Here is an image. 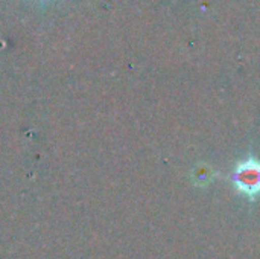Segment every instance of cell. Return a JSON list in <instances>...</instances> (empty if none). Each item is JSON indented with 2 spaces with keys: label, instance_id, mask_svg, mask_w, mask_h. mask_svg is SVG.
Returning a JSON list of instances; mask_svg holds the SVG:
<instances>
[{
  "label": "cell",
  "instance_id": "cell-1",
  "mask_svg": "<svg viewBox=\"0 0 260 259\" xmlns=\"http://www.w3.org/2000/svg\"><path fill=\"white\" fill-rule=\"evenodd\" d=\"M235 188L247 198L260 195V162L257 159H247L235 168L232 174Z\"/></svg>",
  "mask_w": 260,
  "mask_h": 259
}]
</instances>
